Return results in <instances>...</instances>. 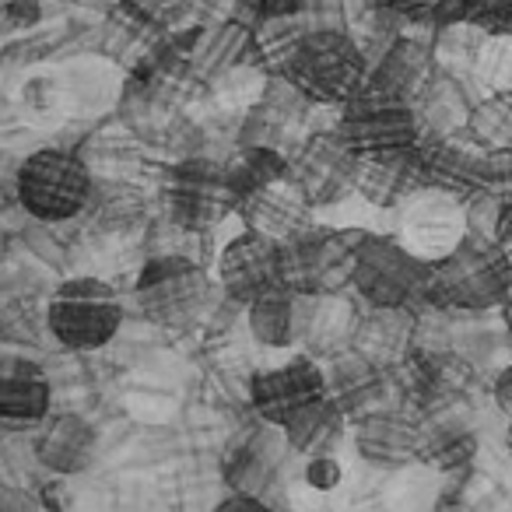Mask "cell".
Wrapping results in <instances>:
<instances>
[{"label":"cell","mask_w":512,"mask_h":512,"mask_svg":"<svg viewBox=\"0 0 512 512\" xmlns=\"http://www.w3.org/2000/svg\"><path fill=\"white\" fill-rule=\"evenodd\" d=\"M92 179L88 169L71 155L60 151H39L18 172V193H22L25 211L43 221H64L85 207Z\"/></svg>","instance_id":"obj_1"},{"label":"cell","mask_w":512,"mask_h":512,"mask_svg":"<svg viewBox=\"0 0 512 512\" xmlns=\"http://www.w3.org/2000/svg\"><path fill=\"white\" fill-rule=\"evenodd\" d=\"M50 327L67 348H102L120 327V302L99 281H71L50 302Z\"/></svg>","instance_id":"obj_2"},{"label":"cell","mask_w":512,"mask_h":512,"mask_svg":"<svg viewBox=\"0 0 512 512\" xmlns=\"http://www.w3.org/2000/svg\"><path fill=\"white\" fill-rule=\"evenodd\" d=\"M404 239L414 256L425 260H442L453 256L463 239V214L442 193H428V197L414 200L411 211L404 218Z\"/></svg>","instance_id":"obj_3"},{"label":"cell","mask_w":512,"mask_h":512,"mask_svg":"<svg viewBox=\"0 0 512 512\" xmlns=\"http://www.w3.org/2000/svg\"><path fill=\"white\" fill-rule=\"evenodd\" d=\"M39 453L50 467L57 470H78L92 456V432H88L85 421L78 418H60L50 432L39 442Z\"/></svg>","instance_id":"obj_4"},{"label":"cell","mask_w":512,"mask_h":512,"mask_svg":"<svg viewBox=\"0 0 512 512\" xmlns=\"http://www.w3.org/2000/svg\"><path fill=\"white\" fill-rule=\"evenodd\" d=\"M4 369H8L4 372V404H0L4 421H36L46 411V400H50V386L43 379V369L29 362L25 383H18V372L11 365H4Z\"/></svg>","instance_id":"obj_5"},{"label":"cell","mask_w":512,"mask_h":512,"mask_svg":"<svg viewBox=\"0 0 512 512\" xmlns=\"http://www.w3.org/2000/svg\"><path fill=\"white\" fill-rule=\"evenodd\" d=\"M302 477H306L309 488L334 491L337 484H341L344 470H341V463H337L334 456H313V460L306 463V470H302Z\"/></svg>","instance_id":"obj_6"},{"label":"cell","mask_w":512,"mask_h":512,"mask_svg":"<svg viewBox=\"0 0 512 512\" xmlns=\"http://www.w3.org/2000/svg\"><path fill=\"white\" fill-rule=\"evenodd\" d=\"M8 18H11V22H36L39 4H36V0H11Z\"/></svg>","instance_id":"obj_7"}]
</instances>
